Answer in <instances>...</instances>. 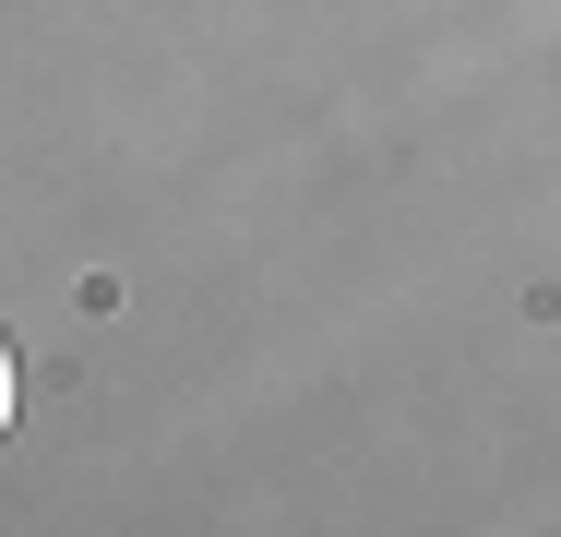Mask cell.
I'll list each match as a JSON object with an SVG mask.
<instances>
[{"label": "cell", "mask_w": 561, "mask_h": 537, "mask_svg": "<svg viewBox=\"0 0 561 537\" xmlns=\"http://www.w3.org/2000/svg\"><path fill=\"white\" fill-rule=\"evenodd\" d=\"M0 430H12V334H0Z\"/></svg>", "instance_id": "1"}]
</instances>
